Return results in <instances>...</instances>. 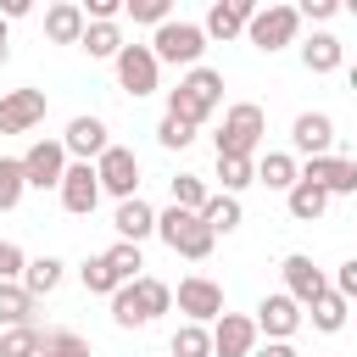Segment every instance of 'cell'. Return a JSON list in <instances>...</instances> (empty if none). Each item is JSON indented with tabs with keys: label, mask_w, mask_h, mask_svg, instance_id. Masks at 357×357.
Wrapping results in <instances>:
<instances>
[{
	"label": "cell",
	"mask_w": 357,
	"mask_h": 357,
	"mask_svg": "<svg viewBox=\"0 0 357 357\" xmlns=\"http://www.w3.org/2000/svg\"><path fill=\"white\" fill-rule=\"evenodd\" d=\"M22 273H28L22 245H17V240H0V284H6V279H22Z\"/></svg>",
	"instance_id": "cell-40"
},
{
	"label": "cell",
	"mask_w": 357,
	"mask_h": 357,
	"mask_svg": "<svg viewBox=\"0 0 357 357\" xmlns=\"http://www.w3.org/2000/svg\"><path fill=\"white\" fill-rule=\"evenodd\" d=\"M346 84H351V89H357V67H351V73H346Z\"/></svg>",
	"instance_id": "cell-46"
},
{
	"label": "cell",
	"mask_w": 357,
	"mask_h": 357,
	"mask_svg": "<svg viewBox=\"0 0 357 357\" xmlns=\"http://www.w3.org/2000/svg\"><path fill=\"white\" fill-rule=\"evenodd\" d=\"M301 318H307V312H301V301H290L284 290H273V296H262V301H257V329H262L268 340H290V335L301 329Z\"/></svg>",
	"instance_id": "cell-16"
},
{
	"label": "cell",
	"mask_w": 357,
	"mask_h": 357,
	"mask_svg": "<svg viewBox=\"0 0 357 357\" xmlns=\"http://www.w3.org/2000/svg\"><path fill=\"white\" fill-rule=\"evenodd\" d=\"M106 257V268L117 273V284H134L139 279V268H145V257H139V245H128V240H117L112 251H100Z\"/></svg>",
	"instance_id": "cell-34"
},
{
	"label": "cell",
	"mask_w": 357,
	"mask_h": 357,
	"mask_svg": "<svg viewBox=\"0 0 357 357\" xmlns=\"http://www.w3.org/2000/svg\"><path fill=\"white\" fill-rule=\"evenodd\" d=\"M78 50L95 56V61H117V56H123V28H117V22H89Z\"/></svg>",
	"instance_id": "cell-25"
},
{
	"label": "cell",
	"mask_w": 357,
	"mask_h": 357,
	"mask_svg": "<svg viewBox=\"0 0 357 357\" xmlns=\"http://www.w3.org/2000/svg\"><path fill=\"white\" fill-rule=\"evenodd\" d=\"M340 56H346V50H340V39H335V33H324V28H318V33L301 45V67H307L312 78L335 73V67H340Z\"/></svg>",
	"instance_id": "cell-23"
},
{
	"label": "cell",
	"mask_w": 357,
	"mask_h": 357,
	"mask_svg": "<svg viewBox=\"0 0 357 357\" xmlns=\"http://www.w3.org/2000/svg\"><path fill=\"white\" fill-rule=\"evenodd\" d=\"M262 134H268L262 106H257V100H234V106L223 112V128H218L212 139H218V156H251V162H257Z\"/></svg>",
	"instance_id": "cell-3"
},
{
	"label": "cell",
	"mask_w": 357,
	"mask_h": 357,
	"mask_svg": "<svg viewBox=\"0 0 357 357\" xmlns=\"http://www.w3.org/2000/svg\"><path fill=\"white\" fill-rule=\"evenodd\" d=\"M151 50H156V61H173V67H201V50H206V28L201 22H162L156 33H151Z\"/></svg>",
	"instance_id": "cell-5"
},
{
	"label": "cell",
	"mask_w": 357,
	"mask_h": 357,
	"mask_svg": "<svg viewBox=\"0 0 357 357\" xmlns=\"http://www.w3.org/2000/svg\"><path fill=\"white\" fill-rule=\"evenodd\" d=\"M301 178L324 184L329 195H357V162H351V156H312V162L301 167Z\"/></svg>",
	"instance_id": "cell-18"
},
{
	"label": "cell",
	"mask_w": 357,
	"mask_h": 357,
	"mask_svg": "<svg viewBox=\"0 0 357 357\" xmlns=\"http://www.w3.org/2000/svg\"><path fill=\"white\" fill-rule=\"evenodd\" d=\"M28 190V173H22V156H0V212H17Z\"/></svg>",
	"instance_id": "cell-33"
},
{
	"label": "cell",
	"mask_w": 357,
	"mask_h": 357,
	"mask_svg": "<svg viewBox=\"0 0 357 357\" xmlns=\"http://www.w3.org/2000/svg\"><path fill=\"white\" fill-rule=\"evenodd\" d=\"M112 67H117V89H128L134 100H145V95H156V78H162V61H156V50H151V45H123V56H117Z\"/></svg>",
	"instance_id": "cell-9"
},
{
	"label": "cell",
	"mask_w": 357,
	"mask_h": 357,
	"mask_svg": "<svg viewBox=\"0 0 357 357\" xmlns=\"http://www.w3.org/2000/svg\"><path fill=\"white\" fill-rule=\"evenodd\" d=\"M67 167H73V156H67V145H61V139H33V145L22 151L28 190H61Z\"/></svg>",
	"instance_id": "cell-8"
},
{
	"label": "cell",
	"mask_w": 357,
	"mask_h": 357,
	"mask_svg": "<svg viewBox=\"0 0 357 357\" xmlns=\"http://www.w3.org/2000/svg\"><path fill=\"white\" fill-rule=\"evenodd\" d=\"M45 357H89V340L73 329H50L45 335Z\"/></svg>",
	"instance_id": "cell-39"
},
{
	"label": "cell",
	"mask_w": 357,
	"mask_h": 357,
	"mask_svg": "<svg viewBox=\"0 0 357 357\" xmlns=\"http://www.w3.org/2000/svg\"><path fill=\"white\" fill-rule=\"evenodd\" d=\"M33 11V0H0V17L6 22H17V17H28Z\"/></svg>",
	"instance_id": "cell-45"
},
{
	"label": "cell",
	"mask_w": 357,
	"mask_h": 357,
	"mask_svg": "<svg viewBox=\"0 0 357 357\" xmlns=\"http://www.w3.org/2000/svg\"><path fill=\"white\" fill-rule=\"evenodd\" d=\"M290 145L312 162V156H329V145H335V117L329 112H301L296 123H290Z\"/></svg>",
	"instance_id": "cell-17"
},
{
	"label": "cell",
	"mask_w": 357,
	"mask_h": 357,
	"mask_svg": "<svg viewBox=\"0 0 357 357\" xmlns=\"http://www.w3.org/2000/svg\"><path fill=\"white\" fill-rule=\"evenodd\" d=\"M218 178H223V195H240L257 184V162L251 156H218Z\"/></svg>",
	"instance_id": "cell-31"
},
{
	"label": "cell",
	"mask_w": 357,
	"mask_h": 357,
	"mask_svg": "<svg viewBox=\"0 0 357 357\" xmlns=\"http://www.w3.org/2000/svg\"><path fill=\"white\" fill-rule=\"evenodd\" d=\"M17 324H33V296L22 290V279H6L0 284V329H17Z\"/></svg>",
	"instance_id": "cell-26"
},
{
	"label": "cell",
	"mask_w": 357,
	"mask_h": 357,
	"mask_svg": "<svg viewBox=\"0 0 357 357\" xmlns=\"http://www.w3.org/2000/svg\"><path fill=\"white\" fill-rule=\"evenodd\" d=\"M0 45H6V17H0Z\"/></svg>",
	"instance_id": "cell-47"
},
{
	"label": "cell",
	"mask_w": 357,
	"mask_h": 357,
	"mask_svg": "<svg viewBox=\"0 0 357 357\" xmlns=\"http://www.w3.org/2000/svg\"><path fill=\"white\" fill-rule=\"evenodd\" d=\"M251 357H301V351H296L290 340H268V346H257Z\"/></svg>",
	"instance_id": "cell-44"
},
{
	"label": "cell",
	"mask_w": 357,
	"mask_h": 357,
	"mask_svg": "<svg viewBox=\"0 0 357 357\" xmlns=\"http://www.w3.org/2000/svg\"><path fill=\"white\" fill-rule=\"evenodd\" d=\"M296 11H301V17H307V22H329V17H335V11H340V0H301V6H296Z\"/></svg>",
	"instance_id": "cell-43"
},
{
	"label": "cell",
	"mask_w": 357,
	"mask_h": 357,
	"mask_svg": "<svg viewBox=\"0 0 357 357\" xmlns=\"http://www.w3.org/2000/svg\"><path fill=\"white\" fill-rule=\"evenodd\" d=\"M156 234H162V245H167V251H178V257H190V262L212 257V245H218V234L201 223V212H184V206L156 212Z\"/></svg>",
	"instance_id": "cell-4"
},
{
	"label": "cell",
	"mask_w": 357,
	"mask_h": 357,
	"mask_svg": "<svg viewBox=\"0 0 357 357\" xmlns=\"http://www.w3.org/2000/svg\"><path fill=\"white\" fill-rule=\"evenodd\" d=\"M0 67H6V45H0Z\"/></svg>",
	"instance_id": "cell-48"
},
{
	"label": "cell",
	"mask_w": 357,
	"mask_h": 357,
	"mask_svg": "<svg viewBox=\"0 0 357 357\" xmlns=\"http://www.w3.org/2000/svg\"><path fill=\"white\" fill-rule=\"evenodd\" d=\"M84 17L89 22H117L123 17V0H84Z\"/></svg>",
	"instance_id": "cell-41"
},
{
	"label": "cell",
	"mask_w": 357,
	"mask_h": 357,
	"mask_svg": "<svg viewBox=\"0 0 357 357\" xmlns=\"http://www.w3.org/2000/svg\"><path fill=\"white\" fill-rule=\"evenodd\" d=\"M156 139H162V151H184V145L195 139V123H184V117H173V112H167V117L156 123Z\"/></svg>",
	"instance_id": "cell-38"
},
{
	"label": "cell",
	"mask_w": 357,
	"mask_h": 357,
	"mask_svg": "<svg viewBox=\"0 0 357 357\" xmlns=\"http://www.w3.org/2000/svg\"><path fill=\"white\" fill-rule=\"evenodd\" d=\"M335 296H346V301H357V257L335 268Z\"/></svg>",
	"instance_id": "cell-42"
},
{
	"label": "cell",
	"mask_w": 357,
	"mask_h": 357,
	"mask_svg": "<svg viewBox=\"0 0 357 357\" xmlns=\"http://www.w3.org/2000/svg\"><path fill=\"white\" fill-rule=\"evenodd\" d=\"M296 33H301V11H296V6H262V11L251 17V28H245V39H251L262 56L296 45Z\"/></svg>",
	"instance_id": "cell-7"
},
{
	"label": "cell",
	"mask_w": 357,
	"mask_h": 357,
	"mask_svg": "<svg viewBox=\"0 0 357 357\" xmlns=\"http://www.w3.org/2000/svg\"><path fill=\"white\" fill-rule=\"evenodd\" d=\"M0 357H45V335H39V324L0 329Z\"/></svg>",
	"instance_id": "cell-28"
},
{
	"label": "cell",
	"mask_w": 357,
	"mask_h": 357,
	"mask_svg": "<svg viewBox=\"0 0 357 357\" xmlns=\"http://www.w3.org/2000/svg\"><path fill=\"white\" fill-rule=\"evenodd\" d=\"M284 206H290V218H296V223H318V218L329 212V190H324V184H312V178H296V190L284 195Z\"/></svg>",
	"instance_id": "cell-22"
},
{
	"label": "cell",
	"mask_w": 357,
	"mask_h": 357,
	"mask_svg": "<svg viewBox=\"0 0 357 357\" xmlns=\"http://www.w3.org/2000/svg\"><path fill=\"white\" fill-rule=\"evenodd\" d=\"M112 229H117V240H128V245H139V240H151L156 234V212H151V201H117V212H112Z\"/></svg>",
	"instance_id": "cell-21"
},
{
	"label": "cell",
	"mask_w": 357,
	"mask_h": 357,
	"mask_svg": "<svg viewBox=\"0 0 357 357\" xmlns=\"http://www.w3.org/2000/svg\"><path fill=\"white\" fill-rule=\"evenodd\" d=\"M56 284H61V257H33L28 273H22V290L39 301V296H50Z\"/></svg>",
	"instance_id": "cell-29"
},
{
	"label": "cell",
	"mask_w": 357,
	"mask_h": 357,
	"mask_svg": "<svg viewBox=\"0 0 357 357\" xmlns=\"http://www.w3.org/2000/svg\"><path fill=\"white\" fill-rule=\"evenodd\" d=\"M296 178H301V167H296V156L290 151H268L262 162H257V184H268V190H296Z\"/></svg>",
	"instance_id": "cell-24"
},
{
	"label": "cell",
	"mask_w": 357,
	"mask_h": 357,
	"mask_svg": "<svg viewBox=\"0 0 357 357\" xmlns=\"http://www.w3.org/2000/svg\"><path fill=\"white\" fill-rule=\"evenodd\" d=\"M84 28H89V17L78 0H56L45 11V39H56V45H84Z\"/></svg>",
	"instance_id": "cell-20"
},
{
	"label": "cell",
	"mask_w": 357,
	"mask_h": 357,
	"mask_svg": "<svg viewBox=\"0 0 357 357\" xmlns=\"http://www.w3.org/2000/svg\"><path fill=\"white\" fill-rule=\"evenodd\" d=\"M257 318H245V312H223L218 324H212V357H251L257 351Z\"/></svg>",
	"instance_id": "cell-15"
},
{
	"label": "cell",
	"mask_w": 357,
	"mask_h": 357,
	"mask_svg": "<svg viewBox=\"0 0 357 357\" xmlns=\"http://www.w3.org/2000/svg\"><path fill=\"white\" fill-rule=\"evenodd\" d=\"M162 312H173V284H162V279H151V273H139L134 284H123V290L112 296V324H117V329H145V324H156Z\"/></svg>",
	"instance_id": "cell-1"
},
{
	"label": "cell",
	"mask_w": 357,
	"mask_h": 357,
	"mask_svg": "<svg viewBox=\"0 0 357 357\" xmlns=\"http://www.w3.org/2000/svg\"><path fill=\"white\" fill-rule=\"evenodd\" d=\"M61 145H67V156H73V162H100V156L112 151V134H106V123H100L95 112H84V117H73V123H67Z\"/></svg>",
	"instance_id": "cell-12"
},
{
	"label": "cell",
	"mask_w": 357,
	"mask_h": 357,
	"mask_svg": "<svg viewBox=\"0 0 357 357\" xmlns=\"http://www.w3.org/2000/svg\"><path fill=\"white\" fill-rule=\"evenodd\" d=\"M45 123V89H6L0 95V134H28Z\"/></svg>",
	"instance_id": "cell-14"
},
{
	"label": "cell",
	"mask_w": 357,
	"mask_h": 357,
	"mask_svg": "<svg viewBox=\"0 0 357 357\" xmlns=\"http://www.w3.org/2000/svg\"><path fill=\"white\" fill-rule=\"evenodd\" d=\"M167 357H212V329L206 324H178Z\"/></svg>",
	"instance_id": "cell-30"
},
{
	"label": "cell",
	"mask_w": 357,
	"mask_h": 357,
	"mask_svg": "<svg viewBox=\"0 0 357 357\" xmlns=\"http://www.w3.org/2000/svg\"><path fill=\"white\" fill-rule=\"evenodd\" d=\"M346 312H351V301L329 290V296H318V301H312V329H324V335H340V329H346Z\"/></svg>",
	"instance_id": "cell-32"
},
{
	"label": "cell",
	"mask_w": 357,
	"mask_h": 357,
	"mask_svg": "<svg viewBox=\"0 0 357 357\" xmlns=\"http://www.w3.org/2000/svg\"><path fill=\"white\" fill-rule=\"evenodd\" d=\"M201 223H206L212 234H234V229H240V195H223V190H218V195L201 206Z\"/></svg>",
	"instance_id": "cell-27"
},
{
	"label": "cell",
	"mask_w": 357,
	"mask_h": 357,
	"mask_svg": "<svg viewBox=\"0 0 357 357\" xmlns=\"http://www.w3.org/2000/svg\"><path fill=\"white\" fill-rule=\"evenodd\" d=\"M56 195H61V206H67L73 218H89V212L100 206V173H95V162H73Z\"/></svg>",
	"instance_id": "cell-13"
},
{
	"label": "cell",
	"mask_w": 357,
	"mask_h": 357,
	"mask_svg": "<svg viewBox=\"0 0 357 357\" xmlns=\"http://www.w3.org/2000/svg\"><path fill=\"white\" fill-rule=\"evenodd\" d=\"M262 6H251V0H218L212 11H206V39H234V33H245L251 28V17H257Z\"/></svg>",
	"instance_id": "cell-19"
},
{
	"label": "cell",
	"mask_w": 357,
	"mask_h": 357,
	"mask_svg": "<svg viewBox=\"0 0 357 357\" xmlns=\"http://www.w3.org/2000/svg\"><path fill=\"white\" fill-rule=\"evenodd\" d=\"M78 279H84V290H89V296H117V290H123V284H117V273L106 268V257H84Z\"/></svg>",
	"instance_id": "cell-36"
},
{
	"label": "cell",
	"mask_w": 357,
	"mask_h": 357,
	"mask_svg": "<svg viewBox=\"0 0 357 357\" xmlns=\"http://www.w3.org/2000/svg\"><path fill=\"white\" fill-rule=\"evenodd\" d=\"M218 100H223V73L218 67H190L178 78V89H167V112L184 117V123H195V128L218 112Z\"/></svg>",
	"instance_id": "cell-2"
},
{
	"label": "cell",
	"mask_w": 357,
	"mask_h": 357,
	"mask_svg": "<svg viewBox=\"0 0 357 357\" xmlns=\"http://www.w3.org/2000/svg\"><path fill=\"white\" fill-rule=\"evenodd\" d=\"M173 307L184 312V324H218L229 307H223V284L218 279H206V273H190V279H178V290H173Z\"/></svg>",
	"instance_id": "cell-6"
},
{
	"label": "cell",
	"mask_w": 357,
	"mask_h": 357,
	"mask_svg": "<svg viewBox=\"0 0 357 357\" xmlns=\"http://www.w3.org/2000/svg\"><path fill=\"white\" fill-rule=\"evenodd\" d=\"M123 17L162 28V22H173V0H123Z\"/></svg>",
	"instance_id": "cell-37"
},
{
	"label": "cell",
	"mask_w": 357,
	"mask_h": 357,
	"mask_svg": "<svg viewBox=\"0 0 357 357\" xmlns=\"http://www.w3.org/2000/svg\"><path fill=\"white\" fill-rule=\"evenodd\" d=\"M206 201H212V190H206V178H201V173H178V178H173V206L201 212Z\"/></svg>",
	"instance_id": "cell-35"
},
{
	"label": "cell",
	"mask_w": 357,
	"mask_h": 357,
	"mask_svg": "<svg viewBox=\"0 0 357 357\" xmlns=\"http://www.w3.org/2000/svg\"><path fill=\"white\" fill-rule=\"evenodd\" d=\"M351 17H357V0H351Z\"/></svg>",
	"instance_id": "cell-49"
},
{
	"label": "cell",
	"mask_w": 357,
	"mask_h": 357,
	"mask_svg": "<svg viewBox=\"0 0 357 357\" xmlns=\"http://www.w3.org/2000/svg\"><path fill=\"white\" fill-rule=\"evenodd\" d=\"M279 273H284V296H290V301H301V307H312L318 296H329V290H335V284L324 279V268H318L307 251H290V257L279 262Z\"/></svg>",
	"instance_id": "cell-11"
},
{
	"label": "cell",
	"mask_w": 357,
	"mask_h": 357,
	"mask_svg": "<svg viewBox=\"0 0 357 357\" xmlns=\"http://www.w3.org/2000/svg\"><path fill=\"white\" fill-rule=\"evenodd\" d=\"M95 173H100V195H117V201H134L139 195V156L128 145H112L95 162Z\"/></svg>",
	"instance_id": "cell-10"
}]
</instances>
